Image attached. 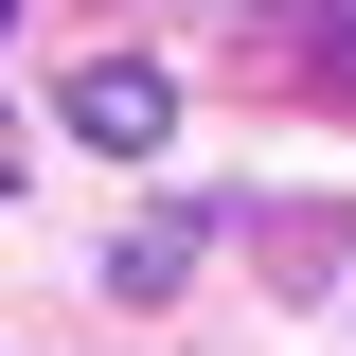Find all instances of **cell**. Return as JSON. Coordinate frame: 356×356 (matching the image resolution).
<instances>
[{
  "label": "cell",
  "mask_w": 356,
  "mask_h": 356,
  "mask_svg": "<svg viewBox=\"0 0 356 356\" xmlns=\"http://www.w3.org/2000/svg\"><path fill=\"white\" fill-rule=\"evenodd\" d=\"M72 125H89V143H161V72H143V54H107V72L72 89Z\"/></svg>",
  "instance_id": "6da1fadb"
},
{
  "label": "cell",
  "mask_w": 356,
  "mask_h": 356,
  "mask_svg": "<svg viewBox=\"0 0 356 356\" xmlns=\"http://www.w3.org/2000/svg\"><path fill=\"white\" fill-rule=\"evenodd\" d=\"M0 178H18V143H0Z\"/></svg>",
  "instance_id": "7a4b0ae2"
}]
</instances>
